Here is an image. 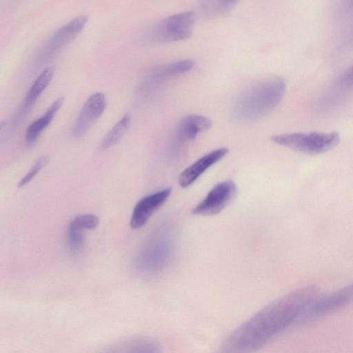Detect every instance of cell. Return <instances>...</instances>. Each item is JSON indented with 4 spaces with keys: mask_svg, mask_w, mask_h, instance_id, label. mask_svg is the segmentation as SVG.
<instances>
[{
    "mask_svg": "<svg viewBox=\"0 0 353 353\" xmlns=\"http://www.w3.org/2000/svg\"><path fill=\"white\" fill-rule=\"evenodd\" d=\"M318 295V288L310 285L278 298L235 328L216 353H254L301 321Z\"/></svg>",
    "mask_w": 353,
    "mask_h": 353,
    "instance_id": "cell-1",
    "label": "cell"
},
{
    "mask_svg": "<svg viewBox=\"0 0 353 353\" xmlns=\"http://www.w3.org/2000/svg\"><path fill=\"white\" fill-rule=\"evenodd\" d=\"M285 90L284 80L272 77L254 83L236 99L234 117L241 121H254L272 112L281 101Z\"/></svg>",
    "mask_w": 353,
    "mask_h": 353,
    "instance_id": "cell-2",
    "label": "cell"
},
{
    "mask_svg": "<svg viewBox=\"0 0 353 353\" xmlns=\"http://www.w3.org/2000/svg\"><path fill=\"white\" fill-rule=\"evenodd\" d=\"M271 139L278 145L299 152L318 154L336 147L340 141V136L336 132H295L274 135Z\"/></svg>",
    "mask_w": 353,
    "mask_h": 353,
    "instance_id": "cell-3",
    "label": "cell"
},
{
    "mask_svg": "<svg viewBox=\"0 0 353 353\" xmlns=\"http://www.w3.org/2000/svg\"><path fill=\"white\" fill-rule=\"evenodd\" d=\"M170 252V245L159 234L154 236L143 247L135 262L143 275L152 276L163 270Z\"/></svg>",
    "mask_w": 353,
    "mask_h": 353,
    "instance_id": "cell-4",
    "label": "cell"
},
{
    "mask_svg": "<svg viewBox=\"0 0 353 353\" xmlns=\"http://www.w3.org/2000/svg\"><path fill=\"white\" fill-rule=\"evenodd\" d=\"M353 303V282L327 294L317 296L307 307L301 321L315 319Z\"/></svg>",
    "mask_w": 353,
    "mask_h": 353,
    "instance_id": "cell-5",
    "label": "cell"
},
{
    "mask_svg": "<svg viewBox=\"0 0 353 353\" xmlns=\"http://www.w3.org/2000/svg\"><path fill=\"white\" fill-rule=\"evenodd\" d=\"M88 17L85 14L76 17L59 28L48 39L39 55V61L52 58L74 39L84 28Z\"/></svg>",
    "mask_w": 353,
    "mask_h": 353,
    "instance_id": "cell-6",
    "label": "cell"
},
{
    "mask_svg": "<svg viewBox=\"0 0 353 353\" xmlns=\"http://www.w3.org/2000/svg\"><path fill=\"white\" fill-rule=\"evenodd\" d=\"M236 192V185L232 180L220 182L194 208L192 214L200 216L216 214L234 199Z\"/></svg>",
    "mask_w": 353,
    "mask_h": 353,
    "instance_id": "cell-7",
    "label": "cell"
},
{
    "mask_svg": "<svg viewBox=\"0 0 353 353\" xmlns=\"http://www.w3.org/2000/svg\"><path fill=\"white\" fill-rule=\"evenodd\" d=\"M194 21V14L191 12H183L168 17L155 27V36L163 41L186 39L192 33Z\"/></svg>",
    "mask_w": 353,
    "mask_h": 353,
    "instance_id": "cell-8",
    "label": "cell"
},
{
    "mask_svg": "<svg viewBox=\"0 0 353 353\" xmlns=\"http://www.w3.org/2000/svg\"><path fill=\"white\" fill-rule=\"evenodd\" d=\"M106 107L103 93L98 92L90 96L84 103L71 130L75 139H79L87 132L92 125L102 115Z\"/></svg>",
    "mask_w": 353,
    "mask_h": 353,
    "instance_id": "cell-9",
    "label": "cell"
},
{
    "mask_svg": "<svg viewBox=\"0 0 353 353\" xmlns=\"http://www.w3.org/2000/svg\"><path fill=\"white\" fill-rule=\"evenodd\" d=\"M171 192V188H165L141 198L134 207L130 221V228L135 230L145 225L152 215L166 202Z\"/></svg>",
    "mask_w": 353,
    "mask_h": 353,
    "instance_id": "cell-10",
    "label": "cell"
},
{
    "mask_svg": "<svg viewBox=\"0 0 353 353\" xmlns=\"http://www.w3.org/2000/svg\"><path fill=\"white\" fill-rule=\"evenodd\" d=\"M228 152L227 148H220L199 158L180 174L179 185L183 188L190 186L204 172L223 159Z\"/></svg>",
    "mask_w": 353,
    "mask_h": 353,
    "instance_id": "cell-11",
    "label": "cell"
},
{
    "mask_svg": "<svg viewBox=\"0 0 353 353\" xmlns=\"http://www.w3.org/2000/svg\"><path fill=\"white\" fill-rule=\"evenodd\" d=\"M54 75V69L48 67L44 69L32 83L24 100L13 119V124L18 126L26 117L33 104L50 83Z\"/></svg>",
    "mask_w": 353,
    "mask_h": 353,
    "instance_id": "cell-12",
    "label": "cell"
},
{
    "mask_svg": "<svg viewBox=\"0 0 353 353\" xmlns=\"http://www.w3.org/2000/svg\"><path fill=\"white\" fill-rule=\"evenodd\" d=\"M212 125L211 120L204 116L191 114L183 117L175 129L173 143L178 146L192 141L201 132L207 130Z\"/></svg>",
    "mask_w": 353,
    "mask_h": 353,
    "instance_id": "cell-13",
    "label": "cell"
},
{
    "mask_svg": "<svg viewBox=\"0 0 353 353\" xmlns=\"http://www.w3.org/2000/svg\"><path fill=\"white\" fill-rule=\"evenodd\" d=\"M64 98L60 97L54 100L48 107L45 113L32 121L28 127L25 134V141L31 145L36 142L43 131L48 126L62 106Z\"/></svg>",
    "mask_w": 353,
    "mask_h": 353,
    "instance_id": "cell-14",
    "label": "cell"
},
{
    "mask_svg": "<svg viewBox=\"0 0 353 353\" xmlns=\"http://www.w3.org/2000/svg\"><path fill=\"white\" fill-rule=\"evenodd\" d=\"M105 353H161V349L152 339L137 338L116 344Z\"/></svg>",
    "mask_w": 353,
    "mask_h": 353,
    "instance_id": "cell-15",
    "label": "cell"
},
{
    "mask_svg": "<svg viewBox=\"0 0 353 353\" xmlns=\"http://www.w3.org/2000/svg\"><path fill=\"white\" fill-rule=\"evenodd\" d=\"M131 122V114L125 113L105 134L100 143V149L107 150L117 143L128 131Z\"/></svg>",
    "mask_w": 353,
    "mask_h": 353,
    "instance_id": "cell-16",
    "label": "cell"
},
{
    "mask_svg": "<svg viewBox=\"0 0 353 353\" xmlns=\"http://www.w3.org/2000/svg\"><path fill=\"white\" fill-rule=\"evenodd\" d=\"M194 65L192 60L178 61L154 71L149 77L152 83L157 82L170 77L183 74L191 70Z\"/></svg>",
    "mask_w": 353,
    "mask_h": 353,
    "instance_id": "cell-17",
    "label": "cell"
},
{
    "mask_svg": "<svg viewBox=\"0 0 353 353\" xmlns=\"http://www.w3.org/2000/svg\"><path fill=\"white\" fill-rule=\"evenodd\" d=\"M86 227L79 216H75L70 223L68 228V244L70 250L73 254L79 253L84 245V231Z\"/></svg>",
    "mask_w": 353,
    "mask_h": 353,
    "instance_id": "cell-18",
    "label": "cell"
},
{
    "mask_svg": "<svg viewBox=\"0 0 353 353\" xmlns=\"http://www.w3.org/2000/svg\"><path fill=\"white\" fill-rule=\"evenodd\" d=\"M236 3L234 1H205L201 8L207 15L216 16L230 11Z\"/></svg>",
    "mask_w": 353,
    "mask_h": 353,
    "instance_id": "cell-19",
    "label": "cell"
},
{
    "mask_svg": "<svg viewBox=\"0 0 353 353\" xmlns=\"http://www.w3.org/2000/svg\"><path fill=\"white\" fill-rule=\"evenodd\" d=\"M48 156H42L39 157L32 165L29 171L21 178L19 182L18 186L21 188L28 184L37 174L45 167L48 161Z\"/></svg>",
    "mask_w": 353,
    "mask_h": 353,
    "instance_id": "cell-20",
    "label": "cell"
},
{
    "mask_svg": "<svg viewBox=\"0 0 353 353\" xmlns=\"http://www.w3.org/2000/svg\"><path fill=\"white\" fill-rule=\"evenodd\" d=\"M339 83L345 87L353 85V65L341 75Z\"/></svg>",
    "mask_w": 353,
    "mask_h": 353,
    "instance_id": "cell-21",
    "label": "cell"
}]
</instances>
